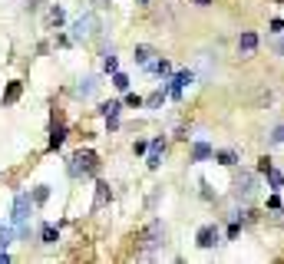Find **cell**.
Here are the masks:
<instances>
[{"label": "cell", "mask_w": 284, "mask_h": 264, "mask_svg": "<svg viewBox=\"0 0 284 264\" xmlns=\"http://www.w3.org/2000/svg\"><path fill=\"white\" fill-rule=\"evenodd\" d=\"M238 234H241V221H238V218H235V225H231V228H228V241H235V238H238Z\"/></svg>", "instance_id": "83f0119b"}, {"label": "cell", "mask_w": 284, "mask_h": 264, "mask_svg": "<svg viewBox=\"0 0 284 264\" xmlns=\"http://www.w3.org/2000/svg\"><path fill=\"white\" fill-rule=\"evenodd\" d=\"M215 155V149L209 142H195L192 145V162H205V159H212Z\"/></svg>", "instance_id": "30bf717a"}, {"label": "cell", "mask_w": 284, "mask_h": 264, "mask_svg": "<svg viewBox=\"0 0 284 264\" xmlns=\"http://www.w3.org/2000/svg\"><path fill=\"white\" fill-rule=\"evenodd\" d=\"M215 162H221V165H235V162H238V152L221 149V152H215Z\"/></svg>", "instance_id": "5bb4252c"}, {"label": "cell", "mask_w": 284, "mask_h": 264, "mask_svg": "<svg viewBox=\"0 0 284 264\" xmlns=\"http://www.w3.org/2000/svg\"><path fill=\"white\" fill-rule=\"evenodd\" d=\"M63 20H66L63 10H60V7H53V10H50V23H53V27H63Z\"/></svg>", "instance_id": "cb8c5ba5"}, {"label": "cell", "mask_w": 284, "mask_h": 264, "mask_svg": "<svg viewBox=\"0 0 284 264\" xmlns=\"http://www.w3.org/2000/svg\"><path fill=\"white\" fill-rule=\"evenodd\" d=\"M102 69H106V73H116V69H119V60H116L113 53H106V63H102Z\"/></svg>", "instance_id": "d4e9b609"}, {"label": "cell", "mask_w": 284, "mask_h": 264, "mask_svg": "<svg viewBox=\"0 0 284 264\" xmlns=\"http://www.w3.org/2000/svg\"><path fill=\"white\" fill-rule=\"evenodd\" d=\"M96 30H99V17L86 13V17H80L73 23V40H89V37H96Z\"/></svg>", "instance_id": "277c9868"}, {"label": "cell", "mask_w": 284, "mask_h": 264, "mask_svg": "<svg viewBox=\"0 0 284 264\" xmlns=\"http://www.w3.org/2000/svg\"><path fill=\"white\" fill-rule=\"evenodd\" d=\"M254 192H258V178H254V172H241L238 178H235V198H254Z\"/></svg>", "instance_id": "5b68a950"}, {"label": "cell", "mask_w": 284, "mask_h": 264, "mask_svg": "<svg viewBox=\"0 0 284 264\" xmlns=\"http://www.w3.org/2000/svg\"><path fill=\"white\" fill-rule=\"evenodd\" d=\"M218 238H221V234H218V228H215V225H205V228H198V248H215V245H218Z\"/></svg>", "instance_id": "52a82bcc"}, {"label": "cell", "mask_w": 284, "mask_h": 264, "mask_svg": "<svg viewBox=\"0 0 284 264\" xmlns=\"http://www.w3.org/2000/svg\"><path fill=\"white\" fill-rule=\"evenodd\" d=\"M162 99H165V93H156V96H149V99H145V106H149V109H159V106H162Z\"/></svg>", "instance_id": "484cf974"}, {"label": "cell", "mask_w": 284, "mask_h": 264, "mask_svg": "<svg viewBox=\"0 0 284 264\" xmlns=\"http://www.w3.org/2000/svg\"><path fill=\"white\" fill-rule=\"evenodd\" d=\"M40 238H43V245H57L60 241V231L53 225H43V234H40Z\"/></svg>", "instance_id": "2e32d148"}, {"label": "cell", "mask_w": 284, "mask_h": 264, "mask_svg": "<svg viewBox=\"0 0 284 264\" xmlns=\"http://www.w3.org/2000/svg\"><path fill=\"white\" fill-rule=\"evenodd\" d=\"M271 30L274 33H284V20H271Z\"/></svg>", "instance_id": "1f68e13d"}, {"label": "cell", "mask_w": 284, "mask_h": 264, "mask_svg": "<svg viewBox=\"0 0 284 264\" xmlns=\"http://www.w3.org/2000/svg\"><path fill=\"white\" fill-rule=\"evenodd\" d=\"M261 175L268 178V185H271V192H278V189H284V175H281L278 169H274V165H271V169H268V172H261Z\"/></svg>", "instance_id": "7c38bea8"}, {"label": "cell", "mask_w": 284, "mask_h": 264, "mask_svg": "<svg viewBox=\"0 0 284 264\" xmlns=\"http://www.w3.org/2000/svg\"><path fill=\"white\" fill-rule=\"evenodd\" d=\"M162 152H165V142H162V139H152V142H149V165H152V169H159Z\"/></svg>", "instance_id": "8fae6325"}, {"label": "cell", "mask_w": 284, "mask_h": 264, "mask_svg": "<svg viewBox=\"0 0 284 264\" xmlns=\"http://www.w3.org/2000/svg\"><path fill=\"white\" fill-rule=\"evenodd\" d=\"M149 57H152V50H149V46H136V60H139L142 66H149Z\"/></svg>", "instance_id": "7402d4cb"}, {"label": "cell", "mask_w": 284, "mask_h": 264, "mask_svg": "<svg viewBox=\"0 0 284 264\" xmlns=\"http://www.w3.org/2000/svg\"><path fill=\"white\" fill-rule=\"evenodd\" d=\"M152 73H162V76H169L172 73V66H169V60H156V63H149Z\"/></svg>", "instance_id": "d6986e66"}, {"label": "cell", "mask_w": 284, "mask_h": 264, "mask_svg": "<svg viewBox=\"0 0 284 264\" xmlns=\"http://www.w3.org/2000/svg\"><path fill=\"white\" fill-rule=\"evenodd\" d=\"M96 169H99V159H96V152H89V149H86V152L80 149V152H76V155L70 159V175H73V178H80V175H93Z\"/></svg>", "instance_id": "6da1fadb"}, {"label": "cell", "mask_w": 284, "mask_h": 264, "mask_svg": "<svg viewBox=\"0 0 284 264\" xmlns=\"http://www.w3.org/2000/svg\"><path fill=\"white\" fill-rule=\"evenodd\" d=\"M126 106H136V109H139V106H142V99H139L136 93H129V96H126Z\"/></svg>", "instance_id": "f1b7e54d"}, {"label": "cell", "mask_w": 284, "mask_h": 264, "mask_svg": "<svg viewBox=\"0 0 284 264\" xmlns=\"http://www.w3.org/2000/svg\"><path fill=\"white\" fill-rule=\"evenodd\" d=\"M113 86H116V89H129V76L116 69V73H113Z\"/></svg>", "instance_id": "44dd1931"}, {"label": "cell", "mask_w": 284, "mask_h": 264, "mask_svg": "<svg viewBox=\"0 0 284 264\" xmlns=\"http://www.w3.org/2000/svg\"><path fill=\"white\" fill-rule=\"evenodd\" d=\"M106 198H109V185L99 182V185H96V201H93V208H102V205H106Z\"/></svg>", "instance_id": "9a60e30c"}, {"label": "cell", "mask_w": 284, "mask_h": 264, "mask_svg": "<svg viewBox=\"0 0 284 264\" xmlns=\"http://www.w3.org/2000/svg\"><path fill=\"white\" fill-rule=\"evenodd\" d=\"M119 102H102V106H99V113L102 116H106V122H109V129H116V126H119Z\"/></svg>", "instance_id": "9c48e42d"}, {"label": "cell", "mask_w": 284, "mask_h": 264, "mask_svg": "<svg viewBox=\"0 0 284 264\" xmlns=\"http://www.w3.org/2000/svg\"><path fill=\"white\" fill-rule=\"evenodd\" d=\"M278 4H281V0H278Z\"/></svg>", "instance_id": "836d02e7"}, {"label": "cell", "mask_w": 284, "mask_h": 264, "mask_svg": "<svg viewBox=\"0 0 284 264\" xmlns=\"http://www.w3.org/2000/svg\"><path fill=\"white\" fill-rule=\"evenodd\" d=\"M20 89H23L20 83H10V86H7V93H4V102H17V99H20Z\"/></svg>", "instance_id": "e0dca14e"}, {"label": "cell", "mask_w": 284, "mask_h": 264, "mask_svg": "<svg viewBox=\"0 0 284 264\" xmlns=\"http://www.w3.org/2000/svg\"><path fill=\"white\" fill-rule=\"evenodd\" d=\"M271 50H274V53H281V57H284V37H278V40H274V43H271Z\"/></svg>", "instance_id": "f546056e"}, {"label": "cell", "mask_w": 284, "mask_h": 264, "mask_svg": "<svg viewBox=\"0 0 284 264\" xmlns=\"http://www.w3.org/2000/svg\"><path fill=\"white\" fill-rule=\"evenodd\" d=\"M63 139H66V129L57 126V129H53V136H50V149H60V145H63Z\"/></svg>", "instance_id": "ac0fdd59"}, {"label": "cell", "mask_w": 284, "mask_h": 264, "mask_svg": "<svg viewBox=\"0 0 284 264\" xmlns=\"http://www.w3.org/2000/svg\"><path fill=\"white\" fill-rule=\"evenodd\" d=\"M192 4H195V7H209L212 0H192Z\"/></svg>", "instance_id": "d6a6232c"}, {"label": "cell", "mask_w": 284, "mask_h": 264, "mask_svg": "<svg viewBox=\"0 0 284 264\" xmlns=\"http://www.w3.org/2000/svg\"><path fill=\"white\" fill-rule=\"evenodd\" d=\"M238 50L245 53V57H248V53H254V50H258V33H254V30H245V33L238 37Z\"/></svg>", "instance_id": "ba28073f"}, {"label": "cell", "mask_w": 284, "mask_h": 264, "mask_svg": "<svg viewBox=\"0 0 284 264\" xmlns=\"http://www.w3.org/2000/svg\"><path fill=\"white\" fill-rule=\"evenodd\" d=\"M46 198H50V185H37V192H33V201H37V205H43Z\"/></svg>", "instance_id": "ffe728a7"}, {"label": "cell", "mask_w": 284, "mask_h": 264, "mask_svg": "<svg viewBox=\"0 0 284 264\" xmlns=\"http://www.w3.org/2000/svg\"><path fill=\"white\" fill-rule=\"evenodd\" d=\"M96 86H99V83H96V76H86V80H83L80 86H76V96H83V99H86V96H93V93H96Z\"/></svg>", "instance_id": "4fadbf2b"}, {"label": "cell", "mask_w": 284, "mask_h": 264, "mask_svg": "<svg viewBox=\"0 0 284 264\" xmlns=\"http://www.w3.org/2000/svg\"><path fill=\"white\" fill-rule=\"evenodd\" d=\"M162 245H165V225H162V221H152V225L142 231L139 248H142V251H156V248H162Z\"/></svg>", "instance_id": "7a4b0ae2"}, {"label": "cell", "mask_w": 284, "mask_h": 264, "mask_svg": "<svg viewBox=\"0 0 284 264\" xmlns=\"http://www.w3.org/2000/svg\"><path fill=\"white\" fill-rule=\"evenodd\" d=\"M271 142H274V145H281V142H284V126H274V132H271Z\"/></svg>", "instance_id": "4316f807"}, {"label": "cell", "mask_w": 284, "mask_h": 264, "mask_svg": "<svg viewBox=\"0 0 284 264\" xmlns=\"http://www.w3.org/2000/svg\"><path fill=\"white\" fill-rule=\"evenodd\" d=\"M33 205H37V201H33L30 195H27V192H20L17 198H13V225L20 228V231H27V218H30V212H33Z\"/></svg>", "instance_id": "3957f363"}, {"label": "cell", "mask_w": 284, "mask_h": 264, "mask_svg": "<svg viewBox=\"0 0 284 264\" xmlns=\"http://www.w3.org/2000/svg\"><path fill=\"white\" fill-rule=\"evenodd\" d=\"M10 241H13V228H4V225H0V248H7Z\"/></svg>", "instance_id": "603a6c76"}, {"label": "cell", "mask_w": 284, "mask_h": 264, "mask_svg": "<svg viewBox=\"0 0 284 264\" xmlns=\"http://www.w3.org/2000/svg\"><path fill=\"white\" fill-rule=\"evenodd\" d=\"M268 169H271V159L265 155V159H261V162H258V172H268Z\"/></svg>", "instance_id": "4dcf8cb0"}, {"label": "cell", "mask_w": 284, "mask_h": 264, "mask_svg": "<svg viewBox=\"0 0 284 264\" xmlns=\"http://www.w3.org/2000/svg\"><path fill=\"white\" fill-rule=\"evenodd\" d=\"M192 80H195V73H192V69H185V73H175V76H172V83H169V89H165V93H169L172 99H178V96H182V89L189 86Z\"/></svg>", "instance_id": "8992f818"}]
</instances>
